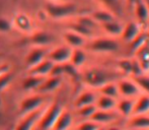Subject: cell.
<instances>
[{
	"label": "cell",
	"instance_id": "6da1fadb",
	"mask_svg": "<svg viewBox=\"0 0 149 130\" xmlns=\"http://www.w3.org/2000/svg\"><path fill=\"white\" fill-rule=\"evenodd\" d=\"M122 76L119 72H113L108 69L92 67L84 71L82 79L88 87L98 89L109 82H117Z\"/></svg>",
	"mask_w": 149,
	"mask_h": 130
},
{
	"label": "cell",
	"instance_id": "7a4b0ae2",
	"mask_svg": "<svg viewBox=\"0 0 149 130\" xmlns=\"http://www.w3.org/2000/svg\"><path fill=\"white\" fill-rule=\"evenodd\" d=\"M63 110L64 109H63L62 105L59 103H53L52 105H50L44 111L37 127L40 130H52Z\"/></svg>",
	"mask_w": 149,
	"mask_h": 130
},
{
	"label": "cell",
	"instance_id": "3957f363",
	"mask_svg": "<svg viewBox=\"0 0 149 130\" xmlns=\"http://www.w3.org/2000/svg\"><path fill=\"white\" fill-rule=\"evenodd\" d=\"M48 15L54 20H61L76 13L77 6L73 3H47L45 6Z\"/></svg>",
	"mask_w": 149,
	"mask_h": 130
},
{
	"label": "cell",
	"instance_id": "277c9868",
	"mask_svg": "<svg viewBox=\"0 0 149 130\" xmlns=\"http://www.w3.org/2000/svg\"><path fill=\"white\" fill-rule=\"evenodd\" d=\"M88 48L95 53H114L120 49V45L113 38H97L90 42Z\"/></svg>",
	"mask_w": 149,
	"mask_h": 130
},
{
	"label": "cell",
	"instance_id": "5b68a950",
	"mask_svg": "<svg viewBox=\"0 0 149 130\" xmlns=\"http://www.w3.org/2000/svg\"><path fill=\"white\" fill-rule=\"evenodd\" d=\"M46 102V97L44 95H33L22 101L19 105V113L22 116L28 115L35 111L43 108Z\"/></svg>",
	"mask_w": 149,
	"mask_h": 130
},
{
	"label": "cell",
	"instance_id": "8992f818",
	"mask_svg": "<svg viewBox=\"0 0 149 130\" xmlns=\"http://www.w3.org/2000/svg\"><path fill=\"white\" fill-rule=\"evenodd\" d=\"M119 95L122 98L135 99L141 94V89H139L135 81L130 78H120L117 81Z\"/></svg>",
	"mask_w": 149,
	"mask_h": 130
},
{
	"label": "cell",
	"instance_id": "52a82bcc",
	"mask_svg": "<svg viewBox=\"0 0 149 130\" xmlns=\"http://www.w3.org/2000/svg\"><path fill=\"white\" fill-rule=\"evenodd\" d=\"M44 111L45 110L42 108L38 111H35V112L22 116V118L15 125L13 130H33L38 125Z\"/></svg>",
	"mask_w": 149,
	"mask_h": 130
},
{
	"label": "cell",
	"instance_id": "ba28073f",
	"mask_svg": "<svg viewBox=\"0 0 149 130\" xmlns=\"http://www.w3.org/2000/svg\"><path fill=\"white\" fill-rule=\"evenodd\" d=\"M54 42V37L50 33L45 31H39L24 40L22 44H30V45L38 46L39 48H43L44 46H48Z\"/></svg>",
	"mask_w": 149,
	"mask_h": 130
},
{
	"label": "cell",
	"instance_id": "9c48e42d",
	"mask_svg": "<svg viewBox=\"0 0 149 130\" xmlns=\"http://www.w3.org/2000/svg\"><path fill=\"white\" fill-rule=\"evenodd\" d=\"M118 118H119L118 112H115V111L96 110L89 120L96 123V124H98L100 126L104 127V125H110L112 123L116 122L118 120Z\"/></svg>",
	"mask_w": 149,
	"mask_h": 130
},
{
	"label": "cell",
	"instance_id": "30bf717a",
	"mask_svg": "<svg viewBox=\"0 0 149 130\" xmlns=\"http://www.w3.org/2000/svg\"><path fill=\"white\" fill-rule=\"evenodd\" d=\"M72 48L69 46H61L56 48L49 54V60L54 64H65L70 61Z\"/></svg>",
	"mask_w": 149,
	"mask_h": 130
},
{
	"label": "cell",
	"instance_id": "8fae6325",
	"mask_svg": "<svg viewBox=\"0 0 149 130\" xmlns=\"http://www.w3.org/2000/svg\"><path fill=\"white\" fill-rule=\"evenodd\" d=\"M148 112H149V95L140 94V95L135 99L132 116L147 115Z\"/></svg>",
	"mask_w": 149,
	"mask_h": 130
},
{
	"label": "cell",
	"instance_id": "7c38bea8",
	"mask_svg": "<svg viewBox=\"0 0 149 130\" xmlns=\"http://www.w3.org/2000/svg\"><path fill=\"white\" fill-rule=\"evenodd\" d=\"M135 99H131V98L119 99L118 102H117V107H116V110L118 112V114L123 117H126V118H130L132 116V113H133Z\"/></svg>",
	"mask_w": 149,
	"mask_h": 130
},
{
	"label": "cell",
	"instance_id": "4fadbf2b",
	"mask_svg": "<svg viewBox=\"0 0 149 130\" xmlns=\"http://www.w3.org/2000/svg\"><path fill=\"white\" fill-rule=\"evenodd\" d=\"M46 55H47V50L44 49V48H35V49H33L26 58V66L29 67V69L35 67L36 65L41 63L42 61H44L46 59Z\"/></svg>",
	"mask_w": 149,
	"mask_h": 130
},
{
	"label": "cell",
	"instance_id": "5bb4252c",
	"mask_svg": "<svg viewBox=\"0 0 149 130\" xmlns=\"http://www.w3.org/2000/svg\"><path fill=\"white\" fill-rule=\"evenodd\" d=\"M127 129L134 130H148L149 129V115H138L132 116L127 122Z\"/></svg>",
	"mask_w": 149,
	"mask_h": 130
},
{
	"label": "cell",
	"instance_id": "9a60e30c",
	"mask_svg": "<svg viewBox=\"0 0 149 130\" xmlns=\"http://www.w3.org/2000/svg\"><path fill=\"white\" fill-rule=\"evenodd\" d=\"M61 83H62V77H55V76H49L43 81L41 87L37 89L39 93L47 94V93H53L56 89L60 87Z\"/></svg>",
	"mask_w": 149,
	"mask_h": 130
},
{
	"label": "cell",
	"instance_id": "2e32d148",
	"mask_svg": "<svg viewBox=\"0 0 149 130\" xmlns=\"http://www.w3.org/2000/svg\"><path fill=\"white\" fill-rule=\"evenodd\" d=\"M141 31H140V27L137 22H129L124 26L123 32L121 34V38L126 42H132L136 37L140 35Z\"/></svg>",
	"mask_w": 149,
	"mask_h": 130
},
{
	"label": "cell",
	"instance_id": "e0dca14e",
	"mask_svg": "<svg viewBox=\"0 0 149 130\" xmlns=\"http://www.w3.org/2000/svg\"><path fill=\"white\" fill-rule=\"evenodd\" d=\"M54 66V63L50 61L49 59H45L41 63L36 65L35 67L30 69V75L33 76H39V77H46L50 75L52 68Z\"/></svg>",
	"mask_w": 149,
	"mask_h": 130
},
{
	"label": "cell",
	"instance_id": "ac0fdd59",
	"mask_svg": "<svg viewBox=\"0 0 149 130\" xmlns=\"http://www.w3.org/2000/svg\"><path fill=\"white\" fill-rule=\"evenodd\" d=\"M73 124V116L69 111L63 110L52 130H69Z\"/></svg>",
	"mask_w": 149,
	"mask_h": 130
},
{
	"label": "cell",
	"instance_id": "d6986e66",
	"mask_svg": "<svg viewBox=\"0 0 149 130\" xmlns=\"http://www.w3.org/2000/svg\"><path fill=\"white\" fill-rule=\"evenodd\" d=\"M97 96L92 91H85L81 93L78 97L76 98L74 102V106L76 109H79L81 107L89 106V105H95Z\"/></svg>",
	"mask_w": 149,
	"mask_h": 130
},
{
	"label": "cell",
	"instance_id": "ffe728a7",
	"mask_svg": "<svg viewBox=\"0 0 149 130\" xmlns=\"http://www.w3.org/2000/svg\"><path fill=\"white\" fill-rule=\"evenodd\" d=\"M117 102L118 100L113 98H109L106 96L100 95L96 99L95 106L97 110L102 111H115L117 107Z\"/></svg>",
	"mask_w": 149,
	"mask_h": 130
},
{
	"label": "cell",
	"instance_id": "44dd1931",
	"mask_svg": "<svg viewBox=\"0 0 149 130\" xmlns=\"http://www.w3.org/2000/svg\"><path fill=\"white\" fill-rule=\"evenodd\" d=\"M64 39L66 41V43L69 45V47H72L74 49H77V48L82 47L85 44V38H83L82 36L78 35L76 33L73 32H67L64 35Z\"/></svg>",
	"mask_w": 149,
	"mask_h": 130
},
{
	"label": "cell",
	"instance_id": "7402d4cb",
	"mask_svg": "<svg viewBox=\"0 0 149 130\" xmlns=\"http://www.w3.org/2000/svg\"><path fill=\"white\" fill-rule=\"evenodd\" d=\"M91 18L96 22V24H106V22H112L115 20L116 17L115 15L112 13L111 11H109L108 9H100V10H96L92 13Z\"/></svg>",
	"mask_w": 149,
	"mask_h": 130
},
{
	"label": "cell",
	"instance_id": "603a6c76",
	"mask_svg": "<svg viewBox=\"0 0 149 130\" xmlns=\"http://www.w3.org/2000/svg\"><path fill=\"white\" fill-rule=\"evenodd\" d=\"M102 30L112 37H117V36H121L122 32H123L124 26L118 20H112V22H106V24H102Z\"/></svg>",
	"mask_w": 149,
	"mask_h": 130
},
{
	"label": "cell",
	"instance_id": "cb8c5ba5",
	"mask_svg": "<svg viewBox=\"0 0 149 130\" xmlns=\"http://www.w3.org/2000/svg\"><path fill=\"white\" fill-rule=\"evenodd\" d=\"M44 80H45V77H39V76L30 75L29 77L24 79L22 87L24 91H33V89L37 91V89L41 87V85L43 83Z\"/></svg>",
	"mask_w": 149,
	"mask_h": 130
},
{
	"label": "cell",
	"instance_id": "d4e9b609",
	"mask_svg": "<svg viewBox=\"0 0 149 130\" xmlns=\"http://www.w3.org/2000/svg\"><path fill=\"white\" fill-rule=\"evenodd\" d=\"M135 6V14L138 20L141 22H146L149 20V10L146 6L145 2L141 0H137L134 4Z\"/></svg>",
	"mask_w": 149,
	"mask_h": 130
},
{
	"label": "cell",
	"instance_id": "484cf974",
	"mask_svg": "<svg viewBox=\"0 0 149 130\" xmlns=\"http://www.w3.org/2000/svg\"><path fill=\"white\" fill-rule=\"evenodd\" d=\"M97 91L100 95L102 96H106V97L116 99V100H118V98H120L117 82H109L107 85H102V87H100Z\"/></svg>",
	"mask_w": 149,
	"mask_h": 130
},
{
	"label": "cell",
	"instance_id": "4316f807",
	"mask_svg": "<svg viewBox=\"0 0 149 130\" xmlns=\"http://www.w3.org/2000/svg\"><path fill=\"white\" fill-rule=\"evenodd\" d=\"M86 61V54L83 50H81L80 48L72 50V54H71L70 58V63L74 67H80Z\"/></svg>",
	"mask_w": 149,
	"mask_h": 130
},
{
	"label": "cell",
	"instance_id": "83f0119b",
	"mask_svg": "<svg viewBox=\"0 0 149 130\" xmlns=\"http://www.w3.org/2000/svg\"><path fill=\"white\" fill-rule=\"evenodd\" d=\"M102 4H104L109 11L113 14H119L121 15L123 13V6H122V0H98Z\"/></svg>",
	"mask_w": 149,
	"mask_h": 130
},
{
	"label": "cell",
	"instance_id": "f1b7e54d",
	"mask_svg": "<svg viewBox=\"0 0 149 130\" xmlns=\"http://www.w3.org/2000/svg\"><path fill=\"white\" fill-rule=\"evenodd\" d=\"M148 41V36L147 34H142L140 33V35L138 37H136L132 42H130V52L132 54H135L144 44H146Z\"/></svg>",
	"mask_w": 149,
	"mask_h": 130
},
{
	"label": "cell",
	"instance_id": "f546056e",
	"mask_svg": "<svg viewBox=\"0 0 149 130\" xmlns=\"http://www.w3.org/2000/svg\"><path fill=\"white\" fill-rule=\"evenodd\" d=\"M69 30L73 33H76L78 35L82 36L83 38H88V37H91L92 36V32L93 31L89 30L87 29L86 27L82 26V24H78V22H75V24H71L70 26L68 27Z\"/></svg>",
	"mask_w": 149,
	"mask_h": 130
},
{
	"label": "cell",
	"instance_id": "4dcf8cb0",
	"mask_svg": "<svg viewBox=\"0 0 149 130\" xmlns=\"http://www.w3.org/2000/svg\"><path fill=\"white\" fill-rule=\"evenodd\" d=\"M133 80L135 81L136 85L139 87L141 92L143 91L144 94L149 95V74L148 73L140 75V76H138V77H134Z\"/></svg>",
	"mask_w": 149,
	"mask_h": 130
},
{
	"label": "cell",
	"instance_id": "1f68e13d",
	"mask_svg": "<svg viewBox=\"0 0 149 130\" xmlns=\"http://www.w3.org/2000/svg\"><path fill=\"white\" fill-rule=\"evenodd\" d=\"M96 110L97 109H96L95 105H89V106H84L77 109V114L84 120H89Z\"/></svg>",
	"mask_w": 149,
	"mask_h": 130
},
{
	"label": "cell",
	"instance_id": "d6a6232c",
	"mask_svg": "<svg viewBox=\"0 0 149 130\" xmlns=\"http://www.w3.org/2000/svg\"><path fill=\"white\" fill-rule=\"evenodd\" d=\"M15 24L24 32H29L31 30V22L26 14H18L15 18Z\"/></svg>",
	"mask_w": 149,
	"mask_h": 130
},
{
	"label": "cell",
	"instance_id": "836d02e7",
	"mask_svg": "<svg viewBox=\"0 0 149 130\" xmlns=\"http://www.w3.org/2000/svg\"><path fill=\"white\" fill-rule=\"evenodd\" d=\"M131 66L132 61L130 59H121L118 62V67L120 69V72L126 75L131 74Z\"/></svg>",
	"mask_w": 149,
	"mask_h": 130
},
{
	"label": "cell",
	"instance_id": "e575fe53",
	"mask_svg": "<svg viewBox=\"0 0 149 130\" xmlns=\"http://www.w3.org/2000/svg\"><path fill=\"white\" fill-rule=\"evenodd\" d=\"M12 78H13V74L10 71L7 73H4L0 76V93L7 89L8 85L11 83Z\"/></svg>",
	"mask_w": 149,
	"mask_h": 130
},
{
	"label": "cell",
	"instance_id": "d590c367",
	"mask_svg": "<svg viewBox=\"0 0 149 130\" xmlns=\"http://www.w3.org/2000/svg\"><path fill=\"white\" fill-rule=\"evenodd\" d=\"M132 61V66H131V74L134 77H138L140 76V75H143L145 74V72L143 71V69H142L141 65H140V63L138 62V60L136 59V58H134V59L131 60Z\"/></svg>",
	"mask_w": 149,
	"mask_h": 130
},
{
	"label": "cell",
	"instance_id": "8d00e7d4",
	"mask_svg": "<svg viewBox=\"0 0 149 130\" xmlns=\"http://www.w3.org/2000/svg\"><path fill=\"white\" fill-rule=\"evenodd\" d=\"M77 22L82 24V26L86 27L87 29H89V30H91V31H93L94 29L97 27V24L92 20L91 16H81V17H79L78 20H77Z\"/></svg>",
	"mask_w": 149,
	"mask_h": 130
},
{
	"label": "cell",
	"instance_id": "74e56055",
	"mask_svg": "<svg viewBox=\"0 0 149 130\" xmlns=\"http://www.w3.org/2000/svg\"><path fill=\"white\" fill-rule=\"evenodd\" d=\"M100 127L102 126H100L98 124L96 123L92 122L90 120H85L83 122H81L78 126L76 127V130H97L100 129Z\"/></svg>",
	"mask_w": 149,
	"mask_h": 130
},
{
	"label": "cell",
	"instance_id": "f35d334b",
	"mask_svg": "<svg viewBox=\"0 0 149 130\" xmlns=\"http://www.w3.org/2000/svg\"><path fill=\"white\" fill-rule=\"evenodd\" d=\"M64 74V65L63 64H54L49 76H55V77H62Z\"/></svg>",
	"mask_w": 149,
	"mask_h": 130
},
{
	"label": "cell",
	"instance_id": "ab89813d",
	"mask_svg": "<svg viewBox=\"0 0 149 130\" xmlns=\"http://www.w3.org/2000/svg\"><path fill=\"white\" fill-rule=\"evenodd\" d=\"M12 24L5 17H0V32L1 33H7L11 31Z\"/></svg>",
	"mask_w": 149,
	"mask_h": 130
},
{
	"label": "cell",
	"instance_id": "60d3db41",
	"mask_svg": "<svg viewBox=\"0 0 149 130\" xmlns=\"http://www.w3.org/2000/svg\"><path fill=\"white\" fill-rule=\"evenodd\" d=\"M10 70V66L9 64H1L0 65V76L4 73H7L9 72Z\"/></svg>",
	"mask_w": 149,
	"mask_h": 130
},
{
	"label": "cell",
	"instance_id": "b9f144b4",
	"mask_svg": "<svg viewBox=\"0 0 149 130\" xmlns=\"http://www.w3.org/2000/svg\"><path fill=\"white\" fill-rule=\"evenodd\" d=\"M104 130H124L121 127L117 126V125H110L108 127H104Z\"/></svg>",
	"mask_w": 149,
	"mask_h": 130
},
{
	"label": "cell",
	"instance_id": "7bdbcfd3",
	"mask_svg": "<svg viewBox=\"0 0 149 130\" xmlns=\"http://www.w3.org/2000/svg\"><path fill=\"white\" fill-rule=\"evenodd\" d=\"M128 2H129V4H131V5H134L135 4V2L137 1V0H127Z\"/></svg>",
	"mask_w": 149,
	"mask_h": 130
},
{
	"label": "cell",
	"instance_id": "ee69618b",
	"mask_svg": "<svg viewBox=\"0 0 149 130\" xmlns=\"http://www.w3.org/2000/svg\"><path fill=\"white\" fill-rule=\"evenodd\" d=\"M144 2H145L146 6H147V8H148V10H149V0H144Z\"/></svg>",
	"mask_w": 149,
	"mask_h": 130
},
{
	"label": "cell",
	"instance_id": "f6af8a7d",
	"mask_svg": "<svg viewBox=\"0 0 149 130\" xmlns=\"http://www.w3.org/2000/svg\"><path fill=\"white\" fill-rule=\"evenodd\" d=\"M1 108H2V100H1V98H0V110H1Z\"/></svg>",
	"mask_w": 149,
	"mask_h": 130
},
{
	"label": "cell",
	"instance_id": "bcb514c9",
	"mask_svg": "<svg viewBox=\"0 0 149 130\" xmlns=\"http://www.w3.org/2000/svg\"><path fill=\"white\" fill-rule=\"evenodd\" d=\"M97 130H104V127H100V128L97 129Z\"/></svg>",
	"mask_w": 149,
	"mask_h": 130
},
{
	"label": "cell",
	"instance_id": "7dc6e473",
	"mask_svg": "<svg viewBox=\"0 0 149 130\" xmlns=\"http://www.w3.org/2000/svg\"><path fill=\"white\" fill-rule=\"evenodd\" d=\"M5 130H13V128H7V129H5Z\"/></svg>",
	"mask_w": 149,
	"mask_h": 130
},
{
	"label": "cell",
	"instance_id": "c3c4849f",
	"mask_svg": "<svg viewBox=\"0 0 149 130\" xmlns=\"http://www.w3.org/2000/svg\"><path fill=\"white\" fill-rule=\"evenodd\" d=\"M147 36H148V41H149V33L147 34Z\"/></svg>",
	"mask_w": 149,
	"mask_h": 130
},
{
	"label": "cell",
	"instance_id": "681fc988",
	"mask_svg": "<svg viewBox=\"0 0 149 130\" xmlns=\"http://www.w3.org/2000/svg\"><path fill=\"white\" fill-rule=\"evenodd\" d=\"M126 130H134V129H126Z\"/></svg>",
	"mask_w": 149,
	"mask_h": 130
},
{
	"label": "cell",
	"instance_id": "f907efd6",
	"mask_svg": "<svg viewBox=\"0 0 149 130\" xmlns=\"http://www.w3.org/2000/svg\"><path fill=\"white\" fill-rule=\"evenodd\" d=\"M1 56H2V54H0V57H1Z\"/></svg>",
	"mask_w": 149,
	"mask_h": 130
},
{
	"label": "cell",
	"instance_id": "816d5d0a",
	"mask_svg": "<svg viewBox=\"0 0 149 130\" xmlns=\"http://www.w3.org/2000/svg\"><path fill=\"white\" fill-rule=\"evenodd\" d=\"M148 115H149V112H148Z\"/></svg>",
	"mask_w": 149,
	"mask_h": 130
},
{
	"label": "cell",
	"instance_id": "f5cc1de1",
	"mask_svg": "<svg viewBox=\"0 0 149 130\" xmlns=\"http://www.w3.org/2000/svg\"><path fill=\"white\" fill-rule=\"evenodd\" d=\"M148 74H149V73H148Z\"/></svg>",
	"mask_w": 149,
	"mask_h": 130
},
{
	"label": "cell",
	"instance_id": "db71d44e",
	"mask_svg": "<svg viewBox=\"0 0 149 130\" xmlns=\"http://www.w3.org/2000/svg\"><path fill=\"white\" fill-rule=\"evenodd\" d=\"M148 130H149V129H148Z\"/></svg>",
	"mask_w": 149,
	"mask_h": 130
}]
</instances>
